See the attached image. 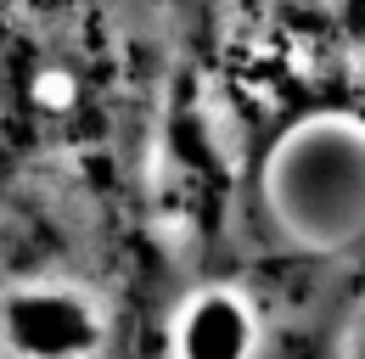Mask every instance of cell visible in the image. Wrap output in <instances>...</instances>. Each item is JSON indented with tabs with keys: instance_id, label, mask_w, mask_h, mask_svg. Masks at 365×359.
<instances>
[{
	"instance_id": "6da1fadb",
	"label": "cell",
	"mask_w": 365,
	"mask_h": 359,
	"mask_svg": "<svg viewBox=\"0 0 365 359\" xmlns=\"http://www.w3.org/2000/svg\"><path fill=\"white\" fill-rule=\"evenodd\" d=\"M180 0H0V359H180Z\"/></svg>"
},
{
	"instance_id": "7a4b0ae2",
	"label": "cell",
	"mask_w": 365,
	"mask_h": 359,
	"mask_svg": "<svg viewBox=\"0 0 365 359\" xmlns=\"http://www.w3.org/2000/svg\"><path fill=\"white\" fill-rule=\"evenodd\" d=\"M180 140L197 264L309 253L281 202L331 152L365 180V0H180ZM360 230L365 185L331 247Z\"/></svg>"
},
{
	"instance_id": "3957f363",
	"label": "cell",
	"mask_w": 365,
	"mask_h": 359,
	"mask_svg": "<svg viewBox=\"0 0 365 359\" xmlns=\"http://www.w3.org/2000/svg\"><path fill=\"white\" fill-rule=\"evenodd\" d=\"M337 259L349 269V281H343V298H337V309L326 320V337H320L315 359H365V236L343 241Z\"/></svg>"
}]
</instances>
